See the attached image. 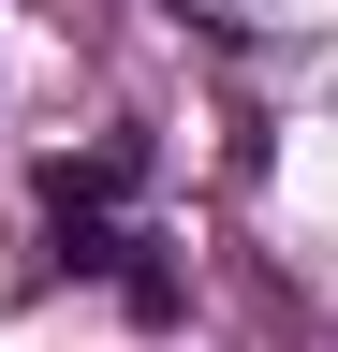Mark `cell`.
<instances>
[{"label":"cell","mask_w":338,"mask_h":352,"mask_svg":"<svg viewBox=\"0 0 338 352\" xmlns=\"http://www.w3.org/2000/svg\"><path fill=\"white\" fill-rule=\"evenodd\" d=\"M133 191H147V147H133V132H103V147L45 162V235H59V279H118V294L162 323L177 294H162V264H147L162 235L133 220Z\"/></svg>","instance_id":"6da1fadb"},{"label":"cell","mask_w":338,"mask_h":352,"mask_svg":"<svg viewBox=\"0 0 338 352\" xmlns=\"http://www.w3.org/2000/svg\"><path fill=\"white\" fill-rule=\"evenodd\" d=\"M177 15H206L221 44H294V30H324V0H177Z\"/></svg>","instance_id":"7a4b0ae2"}]
</instances>
